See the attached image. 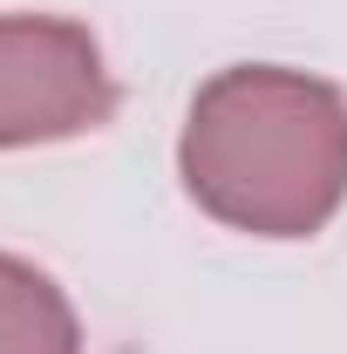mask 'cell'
I'll return each instance as SVG.
<instances>
[{
    "label": "cell",
    "instance_id": "cell-1",
    "mask_svg": "<svg viewBox=\"0 0 347 354\" xmlns=\"http://www.w3.org/2000/svg\"><path fill=\"white\" fill-rule=\"evenodd\" d=\"M177 171L198 212L252 239H313L347 205V95L300 68H218L191 95Z\"/></svg>",
    "mask_w": 347,
    "mask_h": 354
},
{
    "label": "cell",
    "instance_id": "cell-3",
    "mask_svg": "<svg viewBox=\"0 0 347 354\" xmlns=\"http://www.w3.org/2000/svg\"><path fill=\"white\" fill-rule=\"evenodd\" d=\"M0 354H82L68 293L14 252H0Z\"/></svg>",
    "mask_w": 347,
    "mask_h": 354
},
{
    "label": "cell",
    "instance_id": "cell-2",
    "mask_svg": "<svg viewBox=\"0 0 347 354\" xmlns=\"http://www.w3.org/2000/svg\"><path fill=\"white\" fill-rule=\"evenodd\" d=\"M116 116L102 48L75 21L0 14V150L68 143Z\"/></svg>",
    "mask_w": 347,
    "mask_h": 354
}]
</instances>
